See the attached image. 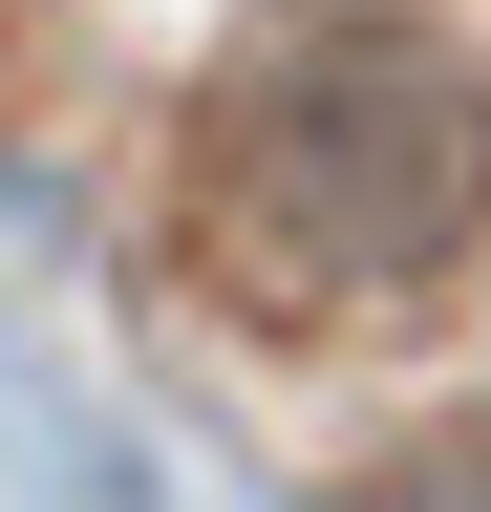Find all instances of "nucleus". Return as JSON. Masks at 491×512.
Wrapping results in <instances>:
<instances>
[{"label":"nucleus","instance_id":"nucleus-1","mask_svg":"<svg viewBox=\"0 0 491 512\" xmlns=\"http://www.w3.org/2000/svg\"><path fill=\"white\" fill-rule=\"evenodd\" d=\"M193 235L278 320H385L491 235V64L427 22H278L193 107Z\"/></svg>","mask_w":491,"mask_h":512}]
</instances>
